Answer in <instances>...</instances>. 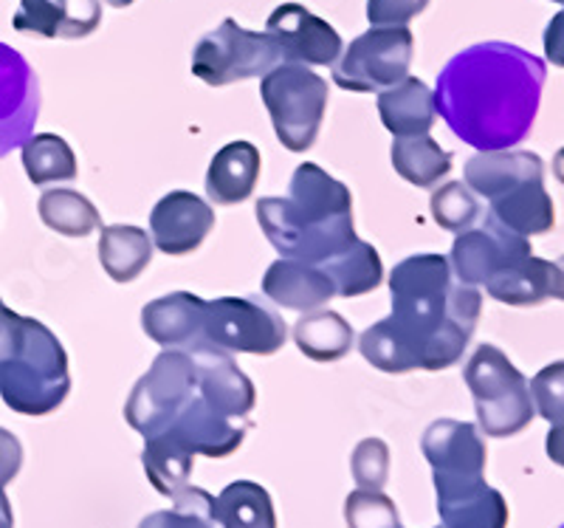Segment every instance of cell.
<instances>
[{"label": "cell", "mask_w": 564, "mask_h": 528, "mask_svg": "<svg viewBox=\"0 0 564 528\" xmlns=\"http://www.w3.org/2000/svg\"><path fill=\"white\" fill-rule=\"evenodd\" d=\"M189 356L195 362V379H198V394L209 401L212 407L229 419H249V412L254 410V385L249 376L238 367V362L231 359V354L215 348L209 342L198 340L193 342Z\"/></svg>", "instance_id": "16"}, {"label": "cell", "mask_w": 564, "mask_h": 528, "mask_svg": "<svg viewBox=\"0 0 564 528\" xmlns=\"http://www.w3.org/2000/svg\"><path fill=\"white\" fill-rule=\"evenodd\" d=\"M37 215L63 238H88L102 226L97 206L77 190H45L37 201Z\"/></svg>", "instance_id": "30"}, {"label": "cell", "mask_w": 564, "mask_h": 528, "mask_svg": "<svg viewBox=\"0 0 564 528\" xmlns=\"http://www.w3.org/2000/svg\"><path fill=\"white\" fill-rule=\"evenodd\" d=\"M23 170L37 187L74 181L77 179V155L63 136L34 133L23 142Z\"/></svg>", "instance_id": "32"}, {"label": "cell", "mask_w": 564, "mask_h": 528, "mask_svg": "<svg viewBox=\"0 0 564 528\" xmlns=\"http://www.w3.org/2000/svg\"><path fill=\"white\" fill-rule=\"evenodd\" d=\"M200 340L226 354L271 356L289 340V325L263 297H218L206 303Z\"/></svg>", "instance_id": "10"}, {"label": "cell", "mask_w": 564, "mask_h": 528, "mask_svg": "<svg viewBox=\"0 0 564 528\" xmlns=\"http://www.w3.org/2000/svg\"><path fill=\"white\" fill-rule=\"evenodd\" d=\"M153 260V238L130 224L102 226L99 235V263L113 283H133Z\"/></svg>", "instance_id": "25"}, {"label": "cell", "mask_w": 564, "mask_h": 528, "mask_svg": "<svg viewBox=\"0 0 564 528\" xmlns=\"http://www.w3.org/2000/svg\"><path fill=\"white\" fill-rule=\"evenodd\" d=\"M322 269L327 271V278L334 280L336 297H361L370 294L384 280V263L376 246L367 240H356L350 249H345L339 258L325 263Z\"/></svg>", "instance_id": "31"}, {"label": "cell", "mask_w": 564, "mask_h": 528, "mask_svg": "<svg viewBox=\"0 0 564 528\" xmlns=\"http://www.w3.org/2000/svg\"><path fill=\"white\" fill-rule=\"evenodd\" d=\"M12 526H14L12 503H9V497L3 495V497H0V528H12Z\"/></svg>", "instance_id": "45"}, {"label": "cell", "mask_w": 564, "mask_h": 528, "mask_svg": "<svg viewBox=\"0 0 564 528\" xmlns=\"http://www.w3.org/2000/svg\"><path fill=\"white\" fill-rule=\"evenodd\" d=\"M195 394H198V379L189 351L164 348V354L155 356L148 374L135 381L133 394L124 405V421L139 435L153 439L173 424L181 407Z\"/></svg>", "instance_id": "8"}, {"label": "cell", "mask_w": 564, "mask_h": 528, "mask_svg": "<svg viewBox=\"0 0 564 528\" xmlns=\"http://www.w3.org/2000/svg\"><path fill=\"white\" fill-rule=\"evenodd\" d=\"M415 37L406 26H372L334 63V83L352 94H381L410 77Z\"/></svg>", "instance_id": "9"}, {"label": "cell", "mask_w": 564, "mask_h": 528, "mask_svg": "<svg viewBox=\"0 0 564 528\" xmlns=\"http://www.w3.org/2000/svg\"><path fill=\"white\" fill-rule=\"evenodd\" d=\"M488 297L511 309H531L553 294V263L528 255L520 263L508 266L486 283Z\"/></svg>", "instance_id": "26"}, {"label": "cell", "mask_w": 564, "mask_h": 528, "mask_svg": "<svg viewBox=\"0 0 564 528\" xmlns=\"http://www.w3.org/2000/svg\"><path fill=\"white\" fill-rule=\"evenodd\" d=\"M392 168L404 181L421 190H432L452 173V153L443 150L430 133L395 139L390 150Z\"/></svg>", "instance_id": "28"}, {"label": "cell", "mask_w": 564, "mask_h": 528, "mask_svg": "<svg viewBox=\"0 0 564 528\" xmlns=\"http://www.w3.org/2000/svg\"><path fill=\"white\" fill-rule=\"evenodd\" d=\"M533 175H545V164L531 150H488L471 155L463 170L466 187L486 201Z\"/></svg>", "instance_id": "23"}, {"label": "cell", "mask_w": 564, "mask_h": 528, "mask_svg": "<svg viewBox=\"0 0 564 528\" xmlns=\"http://www.w3.org/2000/svg\"><path fill=\"white\" fill-rule=\"evenodd\" d=\"M562 528H564V526H562Z\"/></svg>", "instance_id": "49"}, {"label": "cell", "mask_w": 564, "mask_h": 528, "mask_svg": "<svg viewBox=\"0 0 564 528\" xmlns=\"http://www.w3.org/2000/svg\"><path fill=\"white\" fill-rule=\"evenodd\" d=\"M533 407L545 421L553 424H564V362H553V365L542 367L531 381Z\"/></svg>", "instance_id": "39"}, {"label": "cell", "mask_w": 564, "mask_h": 528, "mask_svg": "<svg viewBox=\"0 0 564 528\" xmlns=\"http://www.w3.org/2000/svg\"><path fill=\"white\" fill-rule=\"evenodd\" d=\"M488 215L502 229L522 235V238L551 233L553 224H556V209H553V198L545 190V175H533V179L513 184L506 193L494 195L488 201Z\"/></svg>", "instance_id": "21"}, {"label": "cell", "mask_w": 564, "mask_h": 528, "mask_svg": "<svg viewBox=\"0 0 564 528\" xmlns=\"http://www.w3.org/2000/svg\"><path fill=\"white\" fill-rule=\"evenodd\" d=\"M23 466V446L12 432L0 427V497L7 495V486L18 477Z\"/></svg>", "instance_id": "41"}, {"label": "cell", "mask_w": 564, "mask_h": 528, "mask_svg": "<svg viewBox=\"0 0 564 528\" xmlns=\"http://www.w3.org/2000/svg\"><path fill=\"white\" fill-rule=\"evenodd\" d=\"M260 150L251 142H229L212 155L209 170H206V195L220 206L243 204L254 195L257 181H260Z\"/></svg>", "instance_id": "22"}, {"label": "cell", "mask_w": 564, "mask_h": 528, "mask_svg": "<svg viewBox=\"0 0 564 528\" xmlns=\"http://www.w3.org/2000/svg\"><path fill=\"white\" fill-rule=\"evenodd\" d=\"M426 7L430 0H367V20L370 26H406Z\"/></svg>", "instance_id": "40"}, {"label": "cell", "mask_w": 564, "mask_h": 528, "mask_svg": "<svg viewBox=\"0 0 564 528\" xmlns=\"http://www.w3.org/2000/svg\"><path fill=\"white\" fill-rule=\"evenodd\" d=\"M40 114L37 74L12 45L0 43V159L23 148Z\"/></svg>", "instance_id": "14"}, {"label": "cell", "mask_w": 564, "mask_h": 528, "mask_svg": "<svg viewBox=\"0 0 564 528\" xmlns=\"http://www.w3.org/2000/svg\"><path fill=\"white\" fill-rule=\"evenodd\" d=\"M260 94L282 148L291 153L314 148L327 110V79L308 65L280 63L263 77Z\"/></svg>", "instance_id": "6"}, {"label": "cell", "mask_w": 564, "mask_h": 528, "mask_svg": "<svg viewBox=\"0 0 564 528\" xmlns=\"http://www.w3.org/2000/svg\"><path fill=\"white\" fill-rule=\"evenodd\" d=\"M553 175H556V179L564 184V148L553 155Z\"/></svg>", "instance_id": "46"}, {"label": "cell", "mask_w": 564, "mask_h": 528, "mask_svg": "<svg viewBox=\"0 0 564 528\" xmlns=\"http://www.w3.org/2000/svg\"><path fill=\"white\" fill-rule=\"evenodd\" d=\"M263 294L291 311H316L336 297L334 280L322 266L280 258L263 274Z\"/></svg>", "instance_id": "20"}, {"label": "cell", "mask_w": 564, "mask_h": 528, "mask_svg": "<svg viewBox=\"0 0 564 528\" xmlns=\"http://www.w3.org/2000/svg\"><path fill=\"white\" fill-rule=\"evenodd\" d=\"M139 528H220L215 520V497L186 484L178 495H173V509L144 517Z\"/></svg>", "instance_id": "35"}, {"label": "cell", "mask_w": 564, "mask_h": 528, "mask_svg": "<svg viewBox=\"0 0 564 528\" xmlns=\"http://www.w3.org/2000/svg\"><path fill=\"white\" fill-rule=\"evenodd\" d=\"M144 452H141V464L148 472L150 484L159 495L173 497L189 484V472H193V452H186L178 441L170 435H153L144 439Z\"/></svg>", "instance_id": "34"}, {"label": "cell", "mask_w": 564, "mask_h": 528, "mask_svg": "<svg viewBox=\"0 0 564 528\" xmlns=\"http://www.w3.org/2000/svg\"><path fill=\"white\" fill-rule=\"evenodd\" d=\"M553 3H562V7H564V0H553Z\"/></svg>", "instance_id": "48"}, {"label": "cell", "mask_w": 564, "mask_h": 528, "mask_svg": "<svg viewBox=\"0 0 564 528\" xmlns=\"http://www.w3.org/2000/svg\"><path fill=\"white\" fill-rule=\"evenodd\" d=\"M254 209L280 258L325 266L359 240L352 229L350 190L314 162L294 170L289 195L260 198Z\"/></svg>", "instance_id": "3"}, {"label": "cell", "mask_w": 564, "mask_h": 528, "mask_svg": "<svg viewBox=\"0 0 564 528\" xmlns=\"http://www.w3.org/2000/svg\"><path fill=\"white\" fill-rule=\"evenodd\" d=\"M545 57L558 68H564V9L553 14L545 29Z\"/></svg>", "instance_id": "42"}, {"label": "cell", "mask_w": 564, "mask_h": 528, "mask_svg": "<svg viewBox=\"0 0 564 528\" xmlns=\"http://www.w3.org/2000/svg\"><path fill=\"white\" fill-rule=\"evenodd\" d=\"M392 314L361 334L359 351L381 374L446 370L457 365L480 323L482 297L455 283L449 258L412 255L390 274Z\"/></svg>", "instance_id": "1"}, {"label": "cell", "mask_w": 564, "mask_h": 528, "mask_svg": "<svg viewBox=\"0 0 564 528\" xmlns=\"http://www.w3.org/2000/svg\"><path fill=\"white\" fill-rule=\"evenodd\" d=\"M215 229V209L200 195L175 190L167 193L150 213L153 246L170 258H181L198 249Z\"/></svg>", "instance_id": "15"}, {"label": "cell", "mask_w": 564, "mask_h": 528, "mask_svg": "<svg viewBox=\"0 0 564 528\" xmlns=\"http://www.w3.org/2000/svg\"><path fill=\"white\" fill-rule=\"evenodd\" d=\"M528 255H533L531 240L508 233L497 220L488 218V224L480 226V229L457 233L449 266L452 274H457L460 283L477 289V285H486L494 274H500L508 266L520 263Z\"/></svg>", "instance_id": "13"}, {"label": "cell", "mask_w": 564, "mask_h": 528, "mask_svg": "<svg viewBox=\"0 0 564 528\" xmlns=\"http://www.w3.org/2000/svg\"><path fill=\"white\" fill-rule=\"evenodd\" d=\"M423 457L435 472L437 500L468 495L486 484V441L468 421L437 419L421 439Z\"/></svg>", "instance_id": "11"}, {"label": "cell", "mask_w": 564, "mask_h": 528, "mask_svg": "<svg viewBox=\"0 0 564 528\" xmlns=\"http://www.w3.org/2000/svg\"><path fill=\"white\" fill-rule=\"evenodd\" d=\"M280 63L282 54L269 34L249 32L231 18L204 34L193 52V74L212 88L265 77Z\"/></svg>", "instance_id": "7"}, {"label": "cell", "mask_w": 564, "mask_h": 528, "mask_svg": "<svg viewBox=\"0 0 564 528\" xmlns=\"http://www.w3.org/2000/svg\"><path fill=\"white\" fill-rule=\"evenodd\" d=\"M105 3H108V7H116V9H128V7H133L135 0H105Z\"/></svg>", "instance_id": "47"}, {"label": "cell", "mask_w": 564, "mask_h": 528, "mask_svg": "<svg viewBox=\"0 0 564 528\" xmlns=\"http://www.w3.org/2000/svg\"><path fill=\"white\" fill-rule=\"evenodd\" d=\"M347 528H404L395 503L384 492L356 489L345 500Z\"/></svg>", "instance_id": "37"}, {"label": "cell", "mask_w": 564, "mask_h": 528, "mask_svg": "<svg viewBox=\"0 0 564 528\" xmlns=\"http://www.w3.org/2000/svg\"><path fill=\"white\" fill-rule=\"evenodd\" d=\"M220 528H276L271 495L254 481H235L215 497Z\"/></svg>", "instance_id": "29"}, {"label": "cell", "mask_w": 564, "mask_h": 528, "mask_svg": "<svg viewBox=\"0 0 564 528\" xmlns=\"http://www.w3.org/2000/svg\"><path fill=\"white\" fill-rule=\"evenodd\" d=\"M102 23L99 0H20L12 26L45 40H83Z\"/></svg>", "instance_id": "18"}, {"label": "cell", "mask_w": 564, "mask_h": 528, "mask_svg": "<svg viewBox=\"0 0 564 528\" xmlns=\"http://www.w3.org/2000/svg\"><path fill=\"white\" fill-rule=\"evenodd\" d=\"M432 218L437 226L449 229V233H466L468 226L480 218V201L471 190L466 187V181H449L441 190L432 193Z\"/></svg>", "instance_id": "36"}, {"label": "cell", "mask_w": 564, "mask_h": 528, "mask_svg": "<svg viewBox=\"0 0 564 528\" xmlns=\"http://www.w3.org/2000/svg\"><path fill=\"white\" fill-rule=\"evenodd\" d=\"M246 432H249V421L246 419H229L224 412H218L200 394L181 407V412L173 419V424L159 435H170L178 441L186 452L206 457H226L243 444Z\"/></svg>", "instance_id": "17"}, {"label": "cell", "mask_w": 564, "mask_h": 528, "mask_svg": "<svg viewBox=\"0 0 564 528\" xmlns=\"http://www.w3.org/2000/svg\"><path fill=\"white\" fill-rule=\"evenodd\" d=\"M545 450L553 464L564 470V424L551 427V432H547V439H545Z\"/></svg>", "instance_id": "43"}, {"label": "cell", "mask_w": 564, "mask_h": 528, "mask_svg": "<svg viewBox=\"0 0 564 528\" xmlns=\"http://www.w3.org/2000/svg\"><path fill=\"white\" fill-rule=\"evenodd\" d=\"M379 117L395 139L430 133L437 119L435 90L417 77L401 79L379 94Z\"/></svg>", "instance_id": "24"}, {"label": "cell", "mask_w": 564, "mask_h": 528, "mask_svg": "<svg viewBox=\"0 0 564 528\" xmlns=\"http://www.w3.org/2000/svg\"><path fill=\"white\" fill-rule=\"evenodd\" d=\"M475 396L480 430L491 439H508L525 430L536 416L531 385L497 345H480L463 370Z\"/></svg>", "instance_id": "5"}, {"label": "cell", "mask_w": 564, "mask_h": 528, "mask_svg": "<svg viewBox=\"0 0 564 528\" xmlns=\"http://www.w3.org/2000/svg\"><path fill=\"white\" fill-rule=\"evenodd\" d=\"M545 63L520 45H471L437 77L435 110L452 133L480 153L525 142L545 88Z\"/></svg>", "instance_id": "2"}, {"label": "cell", "mask_w": 564, "mask_h": 528, "mask_svg": "<svg viewBox=\"0 0 564 528\" xmlns=\"http://www.w3.org/2000/svg\"><path fill=\"white\" fill-rule=\"evenodd\" d=\"M70 390L63 342L0 300V399L20 416H48Z\"/></svg>", "instance_id": "4"}, {"label": "cell", "mask_w": 564, "mask_h": 528, "mask_svg": "<svg viewBox=\"0 0 564 528\" xmlns=\"http://www.w3.org/2000/svg\"><path fill=\"white\" fill-rule=\"evenodd\" d=\"M294 342L314 362H339L352 348V325L336 311L316 309L296 320Z\"/></svg>", "instance_id": "27"}, {"label": "cell", "mask_w": 564, "mask_h": 528, "mask_svg": "<svg viewBox=\"0 0 564 528\" xmlns=\"http://www.w3.org/2000/svg\"><path fill=\"white\" fill-rule=\"evenodd\" d=\"M441 511V528H506L508 503L506 497L488 484L468 495L437 500Z\"/></svg>", "instance_id": "33"}, {"label": "cell", "mask_w": 564, "mask_h": 528, "mask_svg": "<svg viewBox=\"0 0 564 528\" xmlns=\"http://www.w3.org/2000/svg\"><path fill=\"white\" fill-rule=\"evenodd\" d=\"M265 34L276 43L282 63L334 65L345 52L339 32L302 3H282L269 14Z\"/></svg>", "instance_id": "12"}, {"label": "cell", "mask_w": 564, "mask_h": 528, "mask_svg": "<svg viewBox=\"0 0 564 528\" xmlns=\"http://www.w3.org/2000/svg\"><path fill=\"white\" fill-rule=\"evenodd\" d=\"M206 300L193 291H170L141 309V328L161 348H189L204 334Z\"/></svg>", "instance_id": "19"}, {"label": "cell", "mask_w": 564, "mask_h": 528, "mask_svg": "<svg viewBox=\"0 0 564 528\" xmlns=\"http://www.w3.org/2000/svg\"><path fill=\"white\" fill-rule=\"evenodd\" d=\"M352 481L359 489L381 492L390 475V450L381 439H365L350 457Z\"/></svg>", "instance_id": "38"}, {"label": "cell", "mask_w": 564, "mask_h": 528, "mask_svg": "<svg viewBox=\"0 0 564 528\" xmlns=\"http://www.w3.org/2000/svg\"><path fill=\"white\" fill-rule=\"evenodd\" d=\"M556 300L564 303V255L558 260H553V294Z\"/></svg>", "instance_id": "44"}]
</instances>
